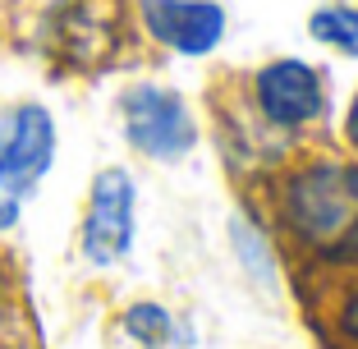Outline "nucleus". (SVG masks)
Listing matches in <instances>:
<instances>
[{
    "label": "nucleus",
    "mask_w": 358,
    "mask_h": 349,
    "mask_svg": "<svg viewBox=\"0 0 358 349\" xmlns=\"http://www.w3.org/2000/svg\"><path fill=\"white\" fill-rule=\"evenodd\" d=\"M138 23L161 51L184 60L216 55L230 32V14L221 0H138Z\"/></svg>",
    "instance_id": "423d86ee"
},
{
    "label": "nucleus",
    "mask_w": 358,
    "mask_h": 349,
    "mask_svg": "<svg viewBox=\"0 0 358 349\" xmlns=\"http://www.w3.org/2000/svg\"><path fill=\"white\" fill-rule=\"evenodd\" d=\"M271 221L299 257L358 266V161L327 152L289 161L271 180Z\"/></svg>",
    "instance_id": "f257e3e1"
},
{
    "label": "nucleus",
    "mask_w": 358,
    "mask_h": 349,
    "mask_svg": "<svg viewBox=\"0 0 358 349\" xmlns=\"http://www.w3.org/2000/svg\"><path fill=\"white\" fill-rule=\"evenodd\" d=\"M322 327L340 349H358V266H345L322 304Z\"/></svg>",
    "instance_id": "9d476101"
},
{
    "label": "nucleus",
    "mask_w": 358,
    "mask_h": 349,
    "mask_svg": "<svg viewBox=\"0 0 358 349\" xmlns=\"http://www.w3.org/2000/svg\"><path fill=\"white\" fill-rule=\"evenodd\" d=\"M230 243L239 266L248 271V280H257L262 290H280V262H275V239L271 230H262L248 216H234L230 221Z\"/></svg>",
    "instance_id": "0eeeda50"
},
{
    "label": "nucleus",
    "mask_w": 358,
    "mask_h": 349,
    "mask_svg": "<svg viewBox=\"0 0 358 349\" xmlns=\"http://www.w3.org/2000/svg\"><path fill=\"white\" fill-rule=\"evenodd\" d=\"M138 243V180L124 166H106L87 184L83 221H78V253L87 266L110 271Z\"/></svg>",
    "instance_id": "39448f33"
},
{
    "label": "nucleus",
    "mask_w": 358,
    "mask_h": 349,
    "mask_svg": "<svg viewBox=\"0 0 358 349\" xmlns=\"http://www.w3.org/2000/svg\"><path fill=\"white\" fill-rule=\"evenodd\" d=\"M120 134L138 157L157 161V166L189 161L202 143V129H198L189 97L170 83H157V78L129 83L120 92Z\"/></svg>",
    "instance_id": "20e7f679"
},
{
    "label": "nucleus",
    "mask_w": 358,
    "mask_h": 349,
    "mask_svg": "<svg viewBox=\"0 0 358 349\" xmlns=\"http://www.w3.org/2000/svg\"><path fill=\"white\" fill-rule=\"evenodd\" d=\"M340 138H345V148H349V157L358 161V92L349 97V106H345V115H340Z\"/></svg>",
    "instance_id": "9b49d317"
},
{
    "label": "nucleus",
    "mask_w": 358,
    "mask_h": 349,
    "mask_svg": "<svg viewBox=\"0 0 358 349\" xmlns=\"http://www.w3.org/2000/svg\"><path fill=\"white\" fill-rule=\"evenodd\" d=\"M120 336L134 340L138 349H175L179 340H184V331H179L175 313H170L166 304L138 299V304H129L124 313H120Z\"/></svg>",
    "instance_id": "6e6552de"
},
{
    "label": "nucleus",
    "mask_w": 358,
    "mask_h": 349,
    "mask_svg": "<svg viewBox=\"0 0 358 349\" xmlns=\"http://www.w3.org/2000/svg\"><path fill=\"white\" fill-rule=\"evenodd\" d=\"M308 37L327 51L358 60V0H327L308 14Z\"/></svg>",
    "instance_id": "1a4fd4ad"
},
{
    "label": "nucleus",
    "mask_w": 358,
    "mask_h": 349,
    "mask_svg": "<svg viewBox=\"0 0 358 349\" xmlns=\"http://www.w3.org/2000/svg\"><path fill=\"white\" fill-rule=\"evenodd\" d=\"M60 129L42 101H14L0 111V234L14 230L51 175Z\"/></svg>",
    "instance_id": "f03ea898"
},
{
    "label": "nucleus",
    "mask_w": 358,
    "mask_h": 349,
    "mask_svg": "<svg viewBox=\"0 0 358 349\" xmlns=\"http://www.w3.org/2000/svg\"><path fill=\"white\" fill-rule=\"evenodd\" d=\"M248 111L266 134L299 138L317 129L331 111L327 69L303 55H275L248 74Z\"/></svg>",
    "instance_id": "7ed1b4c3"
}]
</instances>
